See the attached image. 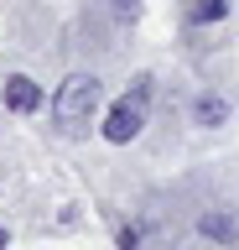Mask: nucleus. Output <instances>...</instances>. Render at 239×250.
Instances as JSON below:
<instances>
[{
	"label": "nucleus",
	"mask_w": 239,
	"mask_h": 250,
	"mask_svg": "<svg viewBox=\"0 0 239 250\" xmlns=\"http://www.w3.org/2000/svg\"><path fill=\"white\" fill-rule=\"evenodd\" d=\"M99 99H104V89H99L94 73L63 78V89L52 94V120H57V130H63V136H83L89 120L99 115Z\"/></svg>",
	"instance_id": "nucleus-1"
},
{
	"label": "nucleus",
	"mask_w": 239,
	"mask_h": 250,
	"mask_svg": "<svg viewBox=\"0 0 239 250\" xmlns=\"http://www.w3.org/2000/svg\"><path fill=\"white\" fill-rule=\"evenodd\" d=\"M146 109H151V78L141 73L135 83H130V94L104 115V141H114V146L135 141V136H141V125H146Z\"/></svg>",
	"instance_id": "nucleus-2"
},
{
	"label": "nucleus",
	"mask_w": 239,
	"mask_h": 250,
	"mask_svg": "<svg viewBox=\"0 0 239 250\" xmlns=\"http://www.w3.org/2000/svg\"><path fill=\"white\" fill-rule=\"evenodd\" d=\"M0 94H5V109H16V115H32V109H42V89H37L26 73H11Z\"/></svg>",
	"instance_id": "nucleus-3"
},
{
	"label": "nucleus",
	"mask_w": 239,
	"mask_h": 250,
	"mask_svg": "<svg viewBox=\"0 0 239 250\" xmlns=\"http://www.w3.org/2000/svg\"><path fill=\"white\" fill-rule=\"evenodd\" d=\"M192 115H198V125H223V120H229V104H223L219 94H198Z\"/></svg>",
	"instance_id": "nucleus-4"
},
{
	"label": "nucleus",
	"mask_w": 239,
	"mask_h": 250,
	"mask_svg": "<svg viewBox=\"0 0 239 250\" xmlns=\"http://www.w3.org/2000/svg\"><path fill=\"white\" fill-rule=\"evenodd\" d=\"M223 0H192V21H223Z\"/></svg>",
	"instance_id": "nucleus-5"
},
{
	"label": "nucleus",
	"mask_w": 239,
	"mask_h": 250,
	"mask_svg": "<svg viewBox=\"0 0 239 250\" xmlns=\"http://www.w3.org/2000/svg\"><path fill=\"white\" fill-rule=\"evenodd\" d=\"M203 234H234V219H223V214H203Z\"/></svg>",
	"instance_id": "nucleus-6"
},
{
	"label": "nucleus",
	"mask_w": 239,
	"mask_h": 250,
	"mask_svg": "<svg viewBox=\"0 0 239 250\" xmlns=\"http://www.w3.org/2000/svg\"><path fill=\"white\" fill-rule=\"evenodd\" d=\"M120 250H141V234H135V229H125V234H120Z\"/></svg>",
	"instance_id": "nucleus-7"
},
{
	"label": "nucleus",
	"mask_w": 239,
	"mask_h": 250,
	"mask_svg": "<svg viewBox=\"0 0 239 250\" xmlns=\"http://www.w3.org/2000/svg\"><path fill=\"white\" fill-rule=\"evenodd\" d=\"M0 250H5V229H0Z\"/></svg>",
	"instance_id": "nucleus-8"
}]
</instances>
